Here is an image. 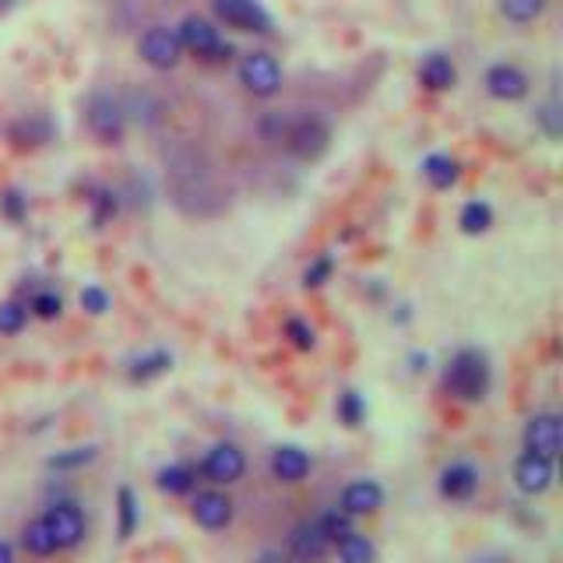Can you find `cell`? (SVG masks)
Instances as JSON below:
<instances>
[{"instance_id":"6da1fadb","label":"cell","mask_w":563,"mask_h":563,"mask_svg":"<svg viewBox=\"0 0 563 563\" xmlns=\"http://www.w3.org/2000/svg\"><path fill=\"white\" fill-rule=\"evenodd\" d=\"M444 391L454 398V401H465V405H475L489 395L493 387V366H489V356L483 349H457L454 356L448 360L444 366Z\"/></svg>"},{"instance_id":"7a4b0ae2","label":"cell","mask_w":563,"mask_h":563,"mask_svg":"<svg viewBox=\"0 0 563 563\" xmlns=\"http://www.w3.org/2000/svg\"><path fill=\"white\" fill-rule=\"evenodd\" d=\"M40 518L46 521L53 542H57V553H64V550H78V545L85 542V536H88L85 510L78 507V500H70V497L49 500Z\"/></svg>"},{"instance_id":"3957f363","label":"cell","mask_w":563,"mask_h":563,"mask_svg":"<svg viewBox=\"0 0 563 563\" xmlns=\"http://www.w3.org/2000/svg\"><path fill=\"white\" fill-rule=\"evenodd\" d=\"M176 35H180V46L184 53H194V57L201 60H211V64H225L229 57H233V43H225L219 29L208 22V18L201 14H190L180 22V29H176Z\"/></svg>"},{"instance_id":"277c9868","label":"cell","mask_w":563,"mask_h":563,"mask_svg":"<svg viewBox=\"0 0 563 563\" xmlns=\"http://www.w3.org/2000/svg\"><path fill=\"white\" fill-rule=\"evenodd\" d=\"M85 120L88 128H92V134L99 141H106V145H117V141L123 137V131H128V113H123V102L110 92H92L85 102Z\"/></svg>"},{"instance_id":"5b68a950","label":"cell","mask_w":563,"mask_h":563,"mask_svg":"<svg viewBox=\"0 0 563 563\" xmlns=\"http://www.w3.org/2000/svg\"><path fill=\"white\" fill-rule=\"evenodd\" d=\"M243 472H246V454L240 451V444H233V440L211 444L198 465V475H205L211 486H233L243 479Z\"/></svg>"},{"instance_id":"8992f818","label":"cell","mask_w":563,"mask_h":563,"mask_svg":"<svg viewBox=\"0 0 563 563\" xmlns=\"http://www.w3.org/2000/svg\"><path fill=\"white\" fill-rule=\"evenodd\" d=\"M233 515H236V504L225 489H219V486L194 489L190 518L198 528H205V532H225V528L233 525Z\"/></svg>"},{"instance_id":"52a82bcc","label":"cell","mask_w":563,"mask_h":563,"mask_svg":"<svg viewBox=\"0 0 563 563\" xmlns=\"http://www.w3.org/2000/svg\"><path fill=\"white\" fill-rule=\"evenodd\" d=\"M211 11H216V18L229 29L254 32V35H272L275 32L272 14L264 11L261 0H211Z\"/></svg>"},{"instance_id":"ba28073f","label":"cell","mask_w":563,"mask_h":563,"mask_svg":"<svg viewBox=\"0 0 563 563\" xmlns=\"http://www.w3.org/2000/svg\"><path fill=\"white\" fill-rule=\"evenodd\" d=\"M286 148L303 158V163H313V158H321L328 152V141H331V131L321 117H299V120H289L286 128Z\"/></svg>"},{"instance_id":"9c48e42d","label":"cell","mask_w":563,"mask_h":563,"mask_svg":"<svg viewBox=\"0 0 563 563\" xmlns=\"http://www.w3.org/2000/svg\"><path fill=\"white\" fill-rule=\"evenodd\" d=\"M240 85L257 99H272L282 88V67L272 53H246L240 60Z\"/></svg>"},{"instance_id":"30bf717a","label":"cell","mask_w":563,"mask_h":563,"mask_svg":"<svg viewBox=\"0 0 563 563\" xmlns=\"http://www.w3.org/2000/svg\"><path fill=\"white\" fill-rule=\"evenodd\" d=\"M286 553L292 556V563H324L331 556V542L321 532L317 518H303L289 528Z\"/></svg>"},{"instance_id":"8fae6325","label":"cell","mask_w":563,"mask_h":563,"mask_svg":"<svg viewBox=\"0 0 563 563\" xmlns=\"http://www.w3.org/2000/svg\"><path fill=\"white\" fill-rule=\"evenodd\" d=\"M521 444H525V451L542 454V457H550V462H556V454L563 448V419L556 412H536L532 419L525 422Z\"/></svg>"},{"instance_id":"7c38bea8","label":"cell","mask_w":563,"mask_h":563,"mask_svg":"<svg viewBox=\"0 0 563 563\" xmlns=\"http://www.w3.org/2000/svg\"><path fill=\"white\" fill-rule=\"evenodd\" d=\"M137 53H141V60H145L148 67L173 70L176 64H180V57H184V46H180V35H176V29L155 25V29H148L145 35H141Z\"/></svg>"},{"instance_id":"4fadbf2b","label":"cell","mask_w":563,"mask_h":563,"mask_svg":"<svg viewBox=\"0 0 563 563\" xmlns=\"http://www.w3.org/2000/svg\"><path fill=\"white\" fill-rule=\"evenodd\" d=\"M553 479H556V465L550 462V457L532 454V451L518 454V462H515L518 493H525V497H542V493L553 486Z\"/></svg>"},{"instance_id":"5bb4252c","label":"cell","mask_w":563,"mask_h":563,"mask_svg":"<svg viewBox=\"0 0 563 563\" xmlns=\"http://www.w3.org/2000/svg\"><path fill=\"white\" fill-rule=\"evenodd\" d=\"M437 489L444 500L465 504L475 497V489H479V468H475L472 462H451V465H444V472H440Z\"/></svg>"},{"instance_id":"9a60e30c","label":"cell","mask_w":563,"mask_h":563,"mask_svg":"<svg viewBox=\"0 0 563 563\" xmlns=\"http://www.w3.org/2000/svg\"><path fill=\"white\" fill-rule=\"evenodd\" d=\"M380 507H384V486L377 479H352L339 497V510H345L349 518L377 515Z\"/></svg>"},{"instance_id":"2e32d148","label":"cell","mask_w":563,"mask_h":563,"mask_svg":"<svg viewBox=\"0 0 563 563\" xmlns=\"http://www.w3.org/2000/svg\"><path fill=\"white\" fill-rule=\"evenodd\" d=\"M268 468L278 483H286V486H296V483H303L310 468H313V457L310 451L303 448H296V444H278L268 457Z\"/></svg>"},{"instance_id":"e0dca14e","label":"cell","mask_w":563,"mask_h":563,"mask_svg":"<svg viewBox=\"0 0 563 563\" xmlns=\"http://www.w3.org/2000/svg\"><path fill=\"white\" fill-rule=\"evenodd\" d=\"M486 92L500 102H518L528 96V75L518 64H493L486 70Z\"/></svg>"},{"instance_id":"ac0fdd59","label":"cell","mask_w":563,"mask_h":563,"mask_svg":"<svg viewBox=\"0 0 563 563\" xmlns=\"http://www.w3.org/2000/svg\"><path fill=\"white\" fill-rule=\"evenodd\" d=\"M155 486L158 493H166V497H190V493L198 489V465L169 462L155 472Z\"/></svg>"},{"instance_id":"d6986e66","label":"cell","mask_w":563,"mask_h":563,"mask_svg":"<svg viewBox=\"0 0 563 563\" xmlns=\"http://www.w3.org/2000/svg\"><path fill=\"white\" fill-rule=\"evenodd\" d=\"M169 369H173V352L169 349H148L128 363V380L148 384V380H158L163 374H169Z\"/></svg>"},{"instance_id":"ffe728a7","label":"cell","mask_w":563,"mask_h":563,"mask_svg":"<svg viewBox=\"0 0 563 563\" xmlns=\"http://www.w3.org/2000/svg\"><path fill=\"white\" fill-rule=\"evenodd\" d=\"M8 137L14 148H40L53 137V123L46 117H22L8 128Z\"/></svg>"},{"instance_id":"44dd1931","label":"cell","mask_w":563,"mask_h":563,"mask_svg":"<svg viewBox=\"0 0 563 563\" xmlns=\"http://www.w3.org/2000/svg\"><path fill=\"white\" fill-rule=\"evenodd\" d=\"M419 81L427 85L430 92H448V88L457 81V70L444 53H430V57L419 64Z\"/></svg>"},{"instance_id":"7402d4cb","label":"cell","mask_w":563,"mask_h":563,"mask_svg":"<svg viewBox=\"0 0 563 563\" xmlns=\"http://www.w3.org/2000/svg\"><path fill=\"white\" fill-rule=\"evenodd\" d=\"M99 457V448L96 444H78V448H67V451H57L46 457V468L57 472V475H67V472H81L88 468Z\"/></svg>"},{"instance_id":"603a6c76","label":"cell","mask_w":563,"mask_h":563,"mask_svg":"<svg viewBox=\"0 0 563 563\" xmlns=\"http://www.w3.org/2000/svg\"><path fill=\"white\" fill-rule=\"evenodd\" d=\"M422 176H427V184L433 190H448L457 184L462 166H457V158H451V155H427L422 158Z\"/></svg>"},{"instance_id":"cb8c5ba5","label":"cell","mask_w":563,"mask_h":563,"mask_svg":"<svg viewBox=\"0 0 563 563\" xmlns=\"http://www.w3.org/2000/svg\"><path fill=\"white\" fill-rule=\"evenodd\" d=\"M141 525V504L134 497L131 486H120L117 489V536L128 542Z\"/></svg>"},{"instance_id":"d4e9b609","label":"cell","mask_w":563,"mask_h":563,"mask_svg":"<svg viewBox=\"0 0 563 563\" xmlns=\"http://www.w3.org/2000/svg\"><path fill=\"white\" fill-rule=\"evenodd\" d=\"M334 553L339 563H377V545L363 532H349L342 542H334Z\"/></svg>"},{"instance_id":"484cf974","label":"cell","mask_w":563,"mask_h":563,"mask_svg":"<svg viewBox=\"0 0 563 563\" xmlns=\"http://www.w3.org/2000/svg\"><path fill=\"white\" fill-rule=\"evenodd\" d=\"M22 550H25L29 556H40V560H46V556L57 553V542H53V536H49V528H46L43 518H32V521L22 528Z\"/></svg>"},{"instance_id":"4316f807","label":"cell","mask_w":563,"mask_h":563,"mask_svg":"<svg viewBox=\"0 0 563 563\" xmlns=\"http://www.w3.org/2000/svg\"><path fill=\"white\" fill-rule=\"evenodd\" d=\"M457 225H462L465 236H483L493 225V208L486 201H468V205H462V211H457Z\"/></svg>"},{"instance_id":"83f0119b","label":"cell","mask_w":563,"mask_h":563,"mask_svg":"<svg viewBox=\"0 0 563 563\" xmlns=\"http://www.w3.org/2000/svg\"><path fill=\"white\" fill-rule=\"evenodd\" d=\"M334 412H339V422L349 430H356L366 422V398L360 391H342L339 401H334Z\"/></svg>"},{"instance_id":"f1b7e54d","label":"cell","mask_w":563,"mask_h":563,"mask_svg":"<svg viewBox=\"0 0 563 563\" xmlns=\"http://www.w3.org/2000/svg\"><path fill=\"white\" fill-rule=\"evenodd\" d=\"M29 307L22 303V299H4L0 303V334L4 339H14V334H22L25 331V324H29Z\"/></svg>"},{"instance_id":"f546056e","label":"cell","mask_w":563,"mask_h":563,"mask_svg":"<svg viewBox=\"0 0 563 563\" xmlns=\"http://www.w3.org/2000/svg\"><path fill=\"white\" fill-rule=\"evenodd\" d=\"M356 518H349L345 510H339V507H331V510H324V515H317V525H321V532L328 536V542H331V550H334V542H342L349 532H356V525H352Z\"/></svg>"},{"instance_id":"4dcf8cb0","label":"cell","mask_w":563,"mask_h":563,"mask_svg":"<svg viewBox=\"0 0 563 563\" xmlns=\"http://www.w3.org/2000/svg\"><path fill=\"white\" fill-rule=\"evenodd\" d=\"M282 334H286L289 345L299 352H310L317 345V331L310 328V321H303V317H286V321H282Z\"/></svg>"},{"instance_id":"1f68e13d","label":"cell","mask_w":563,"mask_h":563,"mask_svg":"<svg viewBox=\"0 0 563 563\" xmlns=\"http://www.w3.org/2000/svg\"><path fill=\"white\" fill-rule=\"evenodd\" d=\"M25 307H29L32 317H40V321H57V317L64 313V299L53 289H40Z\"/></svg>"},{"instance_id":"d6a6232c","label":"cell","mask_w":563,"mask_h":563,"mask_svg":"<svg viewBox=\"0 0 563 563\" xmlns=\"http://www.w3.org/2000/svg\"><path fill=\"white\" fill-rule=\"evenodd\" d=\"M545 0H500V11L507 22H518V25H528L536 22V18L542 14Z\"/></svg>"},{"instance_id":"836d02e7","label":"cell","mask_w":563,"mask_h":563,"mask_svg":"<svg viewBox=\"0 0 563 563\" xmlns=\"http://www.w3.org/2000/svg\"><path fill=\"white\" fill-rule=\"evenodd\" d=\"M78 303L88 317H102L106 310H110V292H106L102 286H85L81 296H78Z\"/></svg>"},{"instance_id":"e575fe53","label":"cell","mask_w":563,"mask_h":563,"mask_svg":"<svg viewBox=\"0 0 563 563\" xmlns=\"http://www.w3.org/2000/svg\"><path fill=\"white\" fill-rule=\"evenodd\" d=\"M331 272H334V257L331 254H321L317 261H310V268L303 272V286L307 289H321L324 282L331 278Z\"/></svg>"},{"instance_id":"d590c367","label":"cell","mask_w":563,"mask_h":563,"mask_svg":"<svg viewBox=\"0 0 563 563\" xmlns=\"http://www.w3.org/2000/svg\"><path fill=\"white\" fill-rule=\"evenodd\" d=\"M0 211H4L11 222H22L25 219V198H22V190H4V194H0Z\"/></svg>"},{"instance_id":"8d00e7d4","label":"cell","mask_w":563,"mask_h":563,"mask_svg":"<svg viewBox=\"0 0 563 563\" xmlns=\"http://www.w3.org/2000/svg\"><path fill=\"white\" fill-rule=\"evenodd\" d=\"M536 120L545 128V134L550 137H560V106L556 102H542L539 106V113H536Z\"/></svg>"},{"instance_id":"74e56055","label":"cell","mask_w":563,"mask_h":563,"mask_svg":"<svg viewBox=\"0 0 563 563\" xmlns=\"http://www.w3.org/2000/svg\"><path fill=\"white\" fill-rule=\"evenodd\" d=\"M117 216V198L110 190H102L96 194V225H102L106 219H113Z\"/></svg>"},{"instance_id":"f35d334b","label":"cell","mask_w":563,"mask_h":563,"mask_svg":"<svg viewBox=\"0 0 563 563\" xmlns=\"http://www.w3.org/2000/svg\"><path fill=\"white\" fill-rule=\"evenodd\" d=\"M254 563H292V556L282 553V550H264V553L254 556Z\"/></svg>"},{"instance_id":"ab89813d","label":"cell","mask_w":563,"mask_h":563,"mask_svg":"<svg viewBox=\"0 0 563 563\" xmlns=\"http://www.w3.org/2000/svg\"><path fill=\"white\" fill-rule=\"evenodd\" d=\"M0 563H18V553H14V545L8 539H0Z\"/></svg>"},{"instance_id":"60d3db41","label":"cell","mask_w":563,"mask_h":563,"mask_svg":"<svg viewBox=\"0 0 563 563\" xmlns=\"http://www.w3.org/2000/svg\"><path fill=\"white\" fill-rule=\"evenodd\" d=\"M409 363H412V374H419V369H427L430 360H427V352H412V360H409Z\"/></svg>"}]
</instances>
